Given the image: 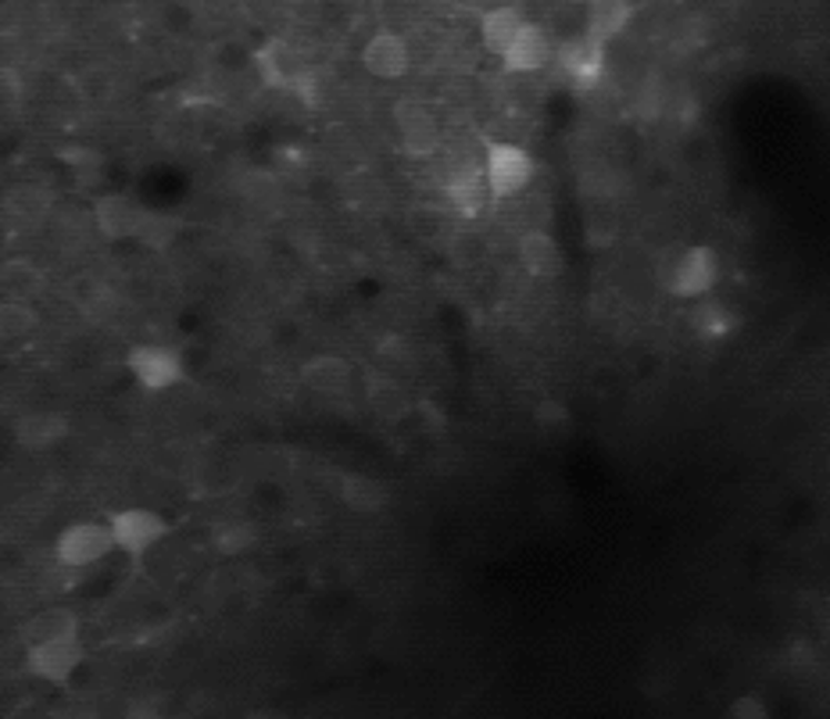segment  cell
<instances>
[{
    "instance_id": "obj_9",
    "label": "cell",
    "mask_w": 830,
    "mask_h": 719,
    "mask_svg": "<svg viewBox=\"0 0 830 719\" xmlns=\"http://www.w3.org/2000/svg\"><path fill=\"white\" fill-rule=\"evenodd\" d=\"M251 61H254V72H259V79H262V87H269V90H291L297 72L305 69L294 47L283 43V40H269L265 47L254 51Z\"/></svg>"
},
{
    "instance_id": "obj_28",
    "label": "cell",
    "mask_w": 830,
    "mask_h": 719,
    "mask_svg": "<svg viewBox=\"0 0 830 719\" xmlns=\"http://www.w3.org/2000/svg\"><path fill=\"white\" fill-rule=\"evenodd\" d=\"M373 408L383 415V419H402V415L408 412V397L397 383L379 379V383H373Z\"/></svg>"
},
{
    "instance_id": "obj_19",
    "label": "cell",
    "mask_w": 830,
    "mask_h": 719,
    "mask_svg": "<svg viewBox=\"0 0 830 719\" xmlns=\"http://www.w3.org/2000/svg\"><path fill=\"white\" fill-rule=\"evenodd\" d=\"M0 294L11 301H33L43 294V273L29 259H11L0 265Z\"/></svg>"
},
{
    "instance_id": "obj_15",
    "label": "cell",
    "mask_w": 830,
    "mask_h": 719,
    "mask_svg": "<svg viewBox=\"0 0 830 719\" xmlns=\"http://www.w3.org/2000/svg\"><path fill=\"white\" fill-rule=\"evenodd\" d=\"M93 222H98L101 236L108 240H125L136 236L143 226V215L125 198H101L93 204Z\"/></svg>"
},
{
    "instance_id": "obj_36",
    "label": "cell",
    "mask_w": 830,
    "mask_h": 719,
    "mask_svg": "<svg viewBox=\"0 0 830 719\" xmlns=\"http://www.w3.org/2000/svg\"><path fill=\"white\" fill-rule=\"evenodd\" d=\"M823 630H827V637H830V612L823 616Z\"/></svg>"
},
{
    "instance_id": "obj_11",
    "label": "cell",
    "mask_w": 830,
    "mask_h": 719,
    "mask_svg": "<svg viewBox=\"0 0 830 719\" xmlns=\"http://www.w3.org/2000/svg\"><path fill=\"white\" fill-rule=\"evenodd\" d=\"M397 130H402V148L408 158H429L441 148V130L434 115L419 104L397 108Z\"/></svg>"
},
{
    "instance_id": "obj_4",
    "label": "cell",
    "mask_w": 830,
    "mask_h": 719,
    "mask_svg": "<svg viewBox=\"0 0 830 719\" xmlns=\"http://www.w3.org/2000/svg\"><path fill=\"white\" fill-rule=\"evenodd\" d=\"M130 373L133 379L140 383L143 391H169L175 387V383H183L186 369H183V358L175 355L172 347H162V344H140L130 351Z\"/></svg>"
},
{
    "instance_id": "obj_24",
    "label": "cell",
    "mask_w": 830,
    "mask_h": 719,
    "mask_svg": "<svg viewBox=\"0 0 830 719\" xmlns=\"http://www.w3.org/2000/svg\"><path fill=\"white\" fill-rule=\"evenodd\" d=\"M72 297H75V305L83 308L93 323H101V318H111V312H115V291H111L108 283H101V280H93V276H79L75 283H72Z\"/></svg>"
},
{
    "instance_id": "obj_1",
    "label": "cell",
    "mask_w": 830,
    "mask_h": 719,
    "mask_svg": "<svg viewBox=\"0 0 830 719\" xmlns=\"http://www.w3.org/2000/svg\"><path fill=\"white\" fill-rule=\"evenodd\" d=\"M484 175L490 186V198H513L534 180V158L516 143H490L484 158Z\"/></svg>"
},
{
    "instance_id": "obj_32",
    "label": "cell",
    "mask_w": 830,
    "mask_h": 719,
    "mask_svg": "<svg viewBox=\"0 0 830 719\" xmlns=\"http://www.w3.org/2000/svg\"><path fill=\"white\" fill-rule=\"evenodd\" d=\"M291 93H294V98H297L301 104H305L308 111L323 108V75H318L315 69H301L297 79L291 83Z\"/></svg>"
},
{
    "instance_id": "obj_13",
    "label": "cell",
    "mask_w": 830,
    "mask_h": 719,
    "mask_svg": "<svg viewBox=\"0 0 830 719\" xmlns=\"http://www.w3.org/2000/svg\"><path fill=\"white\" fill-rule=\"evenodd\" d=\"M69 434V419L58 412H29L14 426V440H19L26 452H47L54 447L61 437Z\"/></svg>"
},
{
    "instance_id": "obj_10",
    "label": "cell",
    "mask_w": 830,
    "mask_h": 719,
    "mask_svg": "<svg viewBox=\"0 0 830 719\" xmlns=\"http://www.w3.org/2000/svg\"><path fill=\"white\" fill-rule=\"evenodd\" d=\"M444 194H448L452 207L462 219H476L487 207L490 198V186H487V175L480 165H462L448 175V183H444Z\"/></svg>"
},
{
    "instance_id": "obj_20",
    "label": "cell",
    "mask_w": 830,
    "mask_h": 719,
    "mask_svg": "<svg viewBox=\"0 0 830 719\" xmlns=\"http://www.w3.org/2000/svg\"><path fill=\"white\" fill-rule=\"evenodd\" d=\"M519 29H523V14L516 8L502 4V8H490L480 19V40H484V47L490 54L502 58L508 51V43L516 40Z\"/></svg>"
},
{
    "instance_id": "obj_31",
    "label": "cell",
    "mask_w": 830,
    "mask_h": 719,
    "mask_svg": "<svg viewBox=\"0 0 830 719\" xmlns=\"http://www.w3.org/2000/svg\"><path fill=\"white\" fill-rule=\"evenodd\" d=\"M487 254V244H484V236L480 233H473V230H462V233H455L452 236V259H455V265H476Z\"/></svg>"
},
{
    "instance_id": "obj_5",
    "label": "cell",
    "mask_w": 830,
    "mask_h": 719,
    "mask_svg": "<svg viewBox=\"0 0 830 719\" xmlns=\"http://www.w3.org/2000/svg\"><path fill=\"white\" fill-rule=\"evenodd\" d=\"M716 280H720V259H716L712 247H688L674 262L666 276V286L674 297H701L709 294Z\"/></svg>"
},
{
    "instance_id": "obj_16",
    "label": "cell",
    "mask_w": 830,
    "mask_h": 719,
    "mask_svg": "<svg viewBox=\"0 0 830 719\" xmlns=\"http://www.w3.org/2000/svg\"><path fill=\"white\" fill-rule=\"evenodd\" d=\"M301 379H305V387H312L315 394L333 397L351 387V365L337 355H318L301 369Z\"/></svg>"
},
{
    "instance_id": "obj_26",
    "label": "cell",
    "mask_w": 830,
    "mask_h": 719,
    "mask_svg": "<svg viewBox=\"0 0 830 719\" xmlns=\"http://www.w3.org/2000/svg\"><path fill=\"white\" fill-rule=\"evenodd\" d=\"M254 540H259V530H254V526L244 523V519L222 523L212 530V548L219 555H244L247 548H254Z\"/></svg>"
},
{
    "instance_id": "obj_23",
    "label": "cell",
    "mask_w": 830,
    "mask_h": 719,
    "mask_svg": "<svg viewBox=\"0 0 830 719\" xmlns=\"http://www.w3.org/2000/svg\"><path fill=\"white\" fill-rule=\"evenodd\" d=\"M65 634H79V619L69 609H43L33 619L26 622L22 630V641L26 645H43V641H54V637H65Z\"/></svg>"
},
{
    "instance_id": "obj_29",
    "label": "cell",
    "mask_w": 830,
    "mask_h": 719,
    "mask_svg": "<svg viewBox=\"0 0 830 719\" xmlns=\"http://www.w3.org/2000/svg\"><path fill=\"white\" fill-rule=\"evenodd\" d=\"M58 162L61 165H69L75 175H83V180H93V175L101 172V165H104V158H101V151H93V148H83V143H72V148H61L58 151Z\"/></svg>"
},
{
    "instance_id": "obj_33",
    "label": "cell",
    "mask_w": 830,
    "mask_h": 719,
    "mask_svg": "<svg viewBox=\"0 0 830 719\" xmlns=\"http://www.w3.org/2000/svg\"><path fill=\"white\" fill-rule=\"evenodd\" d=\"M412 415L419 419V426L426 429V434H444V412L434 402H415Z\"/></svg>"
},
{
    "instance_id": "obj_35",
    "label": "cell",
    "mask_w": 830,
    "mask_h": 719,
    "mask_svg": "<svg viewBox=\"0 0 830 719\" xmlns=\"http://www.w3.org/2000/svg\"><path fill=\"white\" fill-rule=\"evenodd\" d=\"M812 659H817V651H812V645H798L788 662H791V666H812Z\"/></svg>"
},
{
    "instance_id": "obj_30",
    "label": "cell",
    "mask_w": 830,
    "mask_h": 719,
    "mask_svg": "<svg viewBox=\"0 0 830 719\" xmlns=\"http://www.w3.org/2000/svg\"><path fill=\"white\" fill-rule=\"evenodd\" d=\"M111 87H115V79H111V72L101 69V65L83 69V72H79V79H75L79 98H87V101H104L108 93H111Z\"/></svg>"
},
{
    "instance_id": "obj_14",
    "label": "cell",
    "mask_w": 830,
    "mask_h": 719,
    "mask_svg": "<svg viewBox=\"0 0 830 719\" xmlns=\"http://www.w3.org/2000/svg\"><path fill=\"white\" fill-rule=\"evenodd\" d=\"M519 262H523L526 273L537 276V280H551V276L563 273V251H558L555 240L540 230L526 233L519 240Z\"/></svg>"
},
{
    "instance_id": "obj_17",
    "label": "cell",
    "mask_w": 830,
    "mask_h": 719,
    "mask_svg": "<svg viewBox=\"0 0 830 719\" xmlns=\"http://www.w3.org/2000/svg\"><path fill=\"white\" fill-rule=\"evenodd\" d=\"M630 22V0H590L587 4V37L601 43L616 40Z\"/></svg>"
},
{
    "instance_id": "obj_12",
    "label": "cell",
    "mask_w": 830,
    "mask_h": 719,
    "mask_svg": "<svg viewBox=\"0 0 830 719\" xmlns=\"http://www.w3.org/2000/svg\"><path fill=\"white\" fill-rule=\"evenodd\" d=\"M408 43L397 33H376L362 51V65L370 69V75L376 79H397L408 72Z\"/></svg>"
},
{
    "instance_id": "obj_3",
    "label": "cell",
    "mask_w": 830,
    "mask_h": 719,
    "mask_svg": "<svg viewBox=\"0 0 830 719\" xmlns=\"http://www.w3.org/2000/svg\"><path fill=\"white\" fill-rule=\"evenodd\" d=\"M79 662H83L79 634L54 637V641H43V645H29V655H26L29 677L47 680V683H69Z\"/></svg>"
},
{
    "instance_id": "obj_2",
    "label": "cell",
    "mask_w": 830,
    "mask_h": 719,
    "mask_svg": "<svg viewBox=\"0 0 830 719\" xmlns=\"http://www.w3.org/2000/svg\"><path fill=\"white\" fill-rule=\"evenodd\" d=\"M108 530L119 551L140 558L169 534V523L158 513H151V508H122V513L108 519Z\"/></svg>"
},
{
    "instance_id": "obj_18",
    "label": "cell",
    "mask_w": 830,
    "mask_h": 719,
    "mask_svg": "<svg viewBox=\"0 0 830 719\" xmlns=\"http://www.w3.org/2000/svg\"><path fill=\"white\" fill-rule=\"evenodd\" d=\"M341 498H344V505L351 508V513L376 516V513H383V508H387L391 490L383 487L379 479H373V476H344Z\"/></svg>"
},
{
    "instance_id": "obj_6",
    "label": "cell",
    "mask_w": 830,
    "mask_h": 719,
    "mask_svg": "<svg viewBox=\"0 0 830 719\" xmlns=\"http://www.w3.org/2000/svg\"><path fill=\"white\" fill-rule=\"evenodd\" d=\"M115 548V540H111V530L101 523H75L69 526L65 534L58 537L54 555L61 566H72V569H83L101 563V558Z\"/></svg>"
},
{
    "instance_id": "obj_8",
    "label": "cell",
    "mask_w": 830,
    "mask_h": 719,
    "mask_svg": "<svg viewBox=\"0 0 830 719\" xmlns=\"http://www.w3.org/2000/svg\"><path fill=\"white\" fill-rule=\"evenodd\" d=\"M551 58H555L551 37L540 26L523 22L516 40L508 43V51L502 54V65H505V72H537V69H545Z\"/></svg>"
},
{
    "instance_id": "obj_27",
    "label": "cell",
    "mask_w": 830,
    "mask_h": 719,
    "mask_svg": "<svg viewBox=\"0 0 830 719\" xmlns=\"http://www.w3.org/2000/svg\"><path fill=\"white\" fill-rule=\"evenodd\" d=\"M534 423L545 437H566L569 426H573V415L563 402H555V397H545L537 408H534Z\"/></svg>"
},
{
    "instance_id": "obj_21",
    "label": "cell",
    "mask_w": 830,
    "mask_h": 719,
    "mask_svg": "<svg viewBox=\"0 0 830 719\" xmlns=\"http://www.w3.org/2000/svg\"><path fill=\"white\" fill-rule=\"evenodd\" d=\"M691 330L698 341H727L738 330V315H733L720 301H701L691 312Z\"/></svg>"
},
{
    "instance_id": "obj_25",
    "label": "cell",
    "mask_w": 830,
    "mask_h": 719,
    "mask_svg": "<svg viewBox=\"0 0 830 719\" xmlns=\"http://www.w3.org/2000/svg\"><path fill=\"white\" fill-rule=\"evenodd\" d=\"M37 330V312L29 301H0V341H22Z\"/></svg>"
},
{
    "instance_id": "obj_22",
    "label": "cell",
    "mask_w": 830,
    "mask_h": 719,
    "mask_svg": "<svg viewBox=\"0 0 830 719\" xmlns=\"http://www.w3.org/2000/svg\"><path fill=\"white\" fill-rule=\"evenodd\" d=\"M4 212L14 226H37V222H43L47 212H51V198H47L40 186H14L4 201Z\"/></svg>"
},
{
    "instance_id": "obj_7",
    "label": "cell",
    "mask_w": 830,
    "mask_h": 719,
    "mask_svg": "<svg viewBox=\"0 0 830 719\" xmlns=\"http://www.w3.org/2000/svg\"><path fill=\"white\" fill-rule=\"evenodd\" d=\"M555 61H558V69H563V75L569 79V83H577V87H595L598 79H601V72H605V43L601 40H595V37H569V40H563L558 43V51H555Z\"/></svg>"
},
{
    "instance_id": "obj_34",
    "label": "cell",
    "mask_w": 830,
    "mask_h": 719,
    "mask_svg": "<svg viewBox=\"0 0 830 719\" xmlns=\"http://www.w3.org/2000/svg\"><path fill=\"white\" fill-rule=\"evenodd\" d=\"M727 716H733V719H766V716H770V712H766V706H762L759 698L745 695V698H738V701H730Z\"/></svg>"
}]
</instances>
